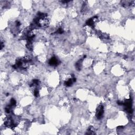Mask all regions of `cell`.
Wrapping results in <instances>:
<instances>
[{"instance_id": "1", "label": "cell", "mask_w": 135, "mask_h": 135, "mask_svg": "<svg viewBox=\"0 0 135 135\" xmlns=\"http://www.w3.org/2000/svg\"><path fill=\"white\" fill-rule=\"evenodd\" d=\"M104 113V109L102 105H100L97 109V112H96V117L98 119H101Z\"/></svg>"}, {"instance_id": "2", "label": "cell", "mask_w": 135, "mask_h": 135, "mask_svg": "<svg viewBox=\"0 0 135 135\" xmlns=\"http://www.w3.org/2000/svg\"><path fill=\"white\" fill-rule=\"evenodd\" d=\"M59 63V61L58 60L56 57H53L51 58V59H50L49 62V64L51 65V66H57L58 65Z\"/></svg>"}, {"instance_id": "3", "label": "cell", "mask_w": 135, "mask_h": 135, "mask_svg": "<svg viewBox=\"0 0 135 135\" xmlns=\"http://www.w3.org/2000/svg\"><path fill=\"white\" fill-rule=\"evenodd\" d=\"M17 105V101H16V100H15L14 99L12 98V99H11V101H10V106L11 107H14V106H15Z\"/></svg>"}]
</instances>
